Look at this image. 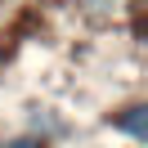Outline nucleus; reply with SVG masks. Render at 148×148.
<instances>
[{"label":"nucleus","instance_id":"nucleus-2","mask_svg":"<svg viewBox=\"0 0 148 148\" xmlns=\"http://www.w3.org/2000/svg\"><path fill=\"white\" fill-rule=\"evenodd\" d=\"M112 130L130 135L135 144H148V103H130V108L112 112Z\"/></svg>","mask_w":148,"mask_h":148},{"label":"nucleus","instance_id":"nucleus-1","mask_svg":"<svg viewBox=\"0 0 148 148\" xmlns=\"http://www.w3.org/2000/svg\"><path fill=\"white\" fill-rule=\"evenodd\" d=\"M67 121L58 117L54 108H32V117H27V135H36L40 144H54V139H67Z\"/></svg>","mask_w":148,"mask_h":148},{"label":"nucleus","instance_id":"nucleus-3","mask_svg":"<svg viewBox=\"0 0 148 148\" xmlns=\"http://www.w3.org/2000/svg\"><path fill=\"white\" fill-rule=\"evenodd\" d=\"M0 148H49V144H40L36 135H14V139H0Z\"/></svg>","mask_w":148,"mask_h":148},{"label":"nucleus","instance_id":"nucleus-4","mask_svg":"<svg viewBox=\"0 0 148 148\" xmlns=\"http://www.w3.org/2000/svg\"><path fill=\"white\" fill-rule=\"evenodd\" d=\"M85 5H90V9H108L112 0H85Z\"/></svg>","mask_w":148,"mask_h":148}]
</instances>
